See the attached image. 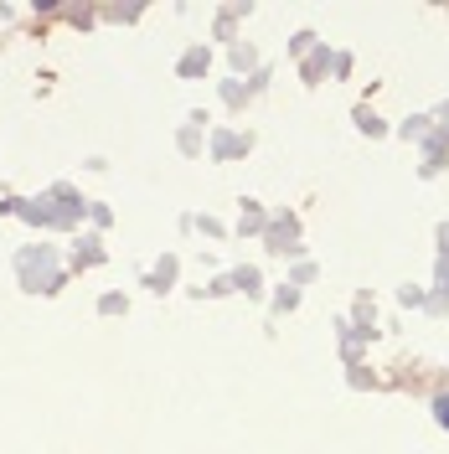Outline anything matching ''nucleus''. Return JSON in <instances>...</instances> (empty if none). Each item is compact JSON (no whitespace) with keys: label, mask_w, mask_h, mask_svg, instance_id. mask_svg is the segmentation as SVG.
<instances>
[]
</instances>
